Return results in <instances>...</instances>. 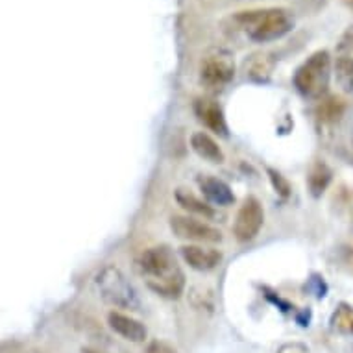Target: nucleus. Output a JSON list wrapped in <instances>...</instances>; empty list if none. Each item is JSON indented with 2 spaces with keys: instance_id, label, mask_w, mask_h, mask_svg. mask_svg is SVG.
<instances>
[{
  "instance_id": "obj_21",
  "label": "nucleus",
  "mask_w": 353,
  "mask_h": 353,
  "mask_svg": "<svg viewBox=\"0 0 353 353\" xmlns=\"http://www.w3.org/2000/svg\"><path fill=\"white\" fill-rule=\"evenodd\" d=\"M278 353H309V347L301 342H287L279 347Z\"/></svg>"
},
{
  "instance_id": "obj_2",
  "label": "nucleus",
  "mask_w": 353,
  "mask_h": 353,
  "mask_svg": "<svg viewBox=\"0 0 353 353\" xmlns=\"http://www.w3.org/2000/svg\"><path fill=\"white\" fill-rule=\"evenodd\" d=\"M235 21L246 30L250 39L255 43H270V41L281 39L294 26L290 13L283 8L239 12L235 15Z\"/></svg>"
},
{
  "instance_id": "obj_12",
  "label": "nucleus",
  "mask_w": 353,
  "mask_h": 353,
  "mask_svg": "<svg viewBox=\"0 0 353 353\" xmlns=\"http://www.w3.org/2000/svg\"><path fill=\"white\" fill-rule=\"evenodd\" d=\"M191 148L196 152L198 156L209 163H224V152L219 146V143L208 135L205 132H196L191 137Z\"/></svg>"
},
{
  "instance_id": "obj_9",
  "label": "nucleus",
  "mask_w": 353,
  "mask_h": 353,
  "mask_svg": "<svg viewBox=\"0 0 353 353\" xmlns=\"http://www.w3.org/2000/svg\"><path fill=\"white\" fill-rule=\"evenodd\" d=\"M180 252L187 265H189L192 270H198V272L214 270V268L219 267L220 261H222V254H220L219 250L203 248V246H198V244L181 246Z\"/></svg>"
},
{
  "instance_id": "obj_7",
  "label": "nucleus",
  "mask_w": 353,
  "mask_h": 353,
  "mask_svg": "<svg viewBox=\"0 0 353 353\" xmlns=\"http://www.w3.org/2000/svg\"><path fill=\"white\" fill-rule=\"evenodd\" d=\"M170 230L174 235L180 239H187L192 243H220L222 241V233L216 228L209 226L202 220L192 219V216H181L176 214L170 219Z\"/></svg>"
},
{
  "instance_id": "obj_3",
  "label": "nucleus",
  "mask_w": 353,
  "mask_h": 353,
  "mask_svg": "<svg viewBox=\"0 0 353 353\" xmlns=\"http://www.w3.org/2000/svg\"><path fill=\"white\" fill-rule=\"evenodd\" d=\"M94 285L99 289L100 296L104 298L110 305L117 309H128V311H139L141 298L137 290L130 279L124 276L121 268L115 265H108L97 274Z\"/></svg>"
},
{
  "instance_id": "obj_14",
  "label": "nucleus",
  "mask_w": 353,
  "mask_h": 353,
  "mask_svg": "<svg viewBox=\"0 0 353 353\" xmlns=\"http://www.w3.org/2000/svg\"><path fill=\"white\" fill-rule=\"evenodd\" d=\"M331 168L322 161L313 163V167L307 174V185H309V191L314 198H319L324 194V191L327 189V185L331 183Z\"/></svg>"
},
{
  "instance_id": "obj_10",
  "label": "nucleus",
  "mask_w": 353,
  "mask_h": 353,
  "mask_svg": "<svg viewBox=\"0 0 353 353\" xmlns=\"http://www.w3.org/2000/svg\"><path fill=\"white\" fill-rule=\"evenodd\" d=\"M108 324L117 335H121L122 339L130 342H145L148 336V331L139 320H135L130 314L121 313V311H111L108 314Z\"/></svg>"
},
{
  "instance_id": "obj_8",
  "label": "nucleus",
  "mask_w": 353,
  "mask_h": 353,
  "mask_svg": "<svg viewBox=\"0 0 353 353\" xmlns=\"http://www.w3.org/2000/svg\"><path fill=\"white\" fill-rule=\"evenodd\" d=\"M194 113H196L198 121L202 122L203 126L209 128L211 132L219 135L228 134V124L224 111L219 105V102L208 97H202L194 102Z\"/></svg>"
},
{
  "instance_id": "obj_23",
  "label": "nucleus",
  "mask_w": 353,
  "mask_h": 353,
  "mask_svg": "<svg viewBox=\"0 0 353 353\" xmlns=\"http://www.w3.org/2000/svg\"><path fill=\"white\" fill-rule=\"evenodd\" d=\"M344 2H346V4H347V6H350V8H353V0H344Z\"/></svg>"
},
{
  "instance_id": "obj_17",
  "label": "nucleus",
  "mask_w": 353,
  "mask_h": 353,
  "mask_svg": "<svg viewBox=\"0 0 353 353\" xmlns=\"http://www.w3.org/2000/svg\"><path fill=\"white\" fill-rule=\"evenodd\" d=\"M331 324H333L335 330L341 331V333L353 335V307L346 305V303H341L335 309L333 316H331Z\"/></svg>"
},
{
  "instance_id": "obj_19",
  "label": "nucleus",
  "mask_w": 353,
  "mask_h": 353,
  "mask_svg": "<svg viewBox=\"0 0 353 353\" xmlns=\"http://www.w3.org/2000/svg\"><path fill=\"white\" fill-rule=\"evenodd\" d=\"M268 176H270L272 187L276 189V192H278L279 196H281V198L289 196V194H290V183H289V181L285 180L281 174L276 172V170H272V168H268Z\"/></svg>"
},
{
  "instance_id": "obj_18",
  "label": "nucleus",
  "mask_w": 353,
  "mask_h": 353,
  "mask_svg": "<svg viewBox=\"0 0 353 353\" xmlns=\"http://www.w3.org/2000/svg\"><path fill=\"white\" fill-rule=\"evenodd\" d=\"M336 81L341 83L344 91H353V58L352 56H341L335 65Z\"/></svg>"
},
{
  "instance_id": "obj_5",
  "label": "nucleus",
  "mask_w": 353,
  "mask_h": 353,
  "mask_svg": "<svg viewBox=\"0 0 353 353\" xmlns=\"http://www.w3.org/2000/svg\"><path fill=\"white\" fill-rule=\"evenodd\" d=\"M263 222H265L263 205L255 196H248L237 211L233 222V235L237 237L239 243H250L259 235Z\"/></svg>"
},
{
  "instance_id": "obj_20",
  "label": "nucleus",
  "mask_w": 353,
  "mask_h": 353,
  "mask_svg": "<svg viewBox=\"0 0 353 353\" xmlns=\"http://www.w3.org/2000/svg\"><path fill=\"white\" fill-rule=\"evenodd\" d=\"M146 353H178V350L165 341H152L146 346Z\"/></svg>"
},
{
  "instance_id": "obj_11",
  "label": "nucleus",
  "mask_w": 353,
  "mask_h": 353,
  "mask_svg": "<svg viewBox=\"0 0 353 353\" xmlns=\"http://www.w3.org/2000/svg\"><path fill=\"white\" fill-rule=\"evenodd\" d=\"M198 187L209 202L214 203V205H222V208H228L235 202V196H233L232 187L228 185L226 181L219 180L214 176H209V174H202L198 176Z\"/></svg>"
},
{
  "instance_id": "obj_16",
  "label": "nucleus",
  "mask_w": 353,
  "mask_h": 353,
  "mask_svg": "<svg viewBox=\"0 0 353 353\" xmlns=\"http://www.w3.org/2000/svg\"><path fill=\"white\" fill-rule=\"evenodd\" d=\"M344 111H346V102L341 97L331 94V97L322 99V102L316 108V117H319V121L325 122V124H331V122L341 121Z\"/></svg>"
},
{
  "instance_id": "obj_13",
  "label": "nucleus",
  "mask_w": 353,
  "mask_h": 353,
  "mask_svg": "<svg viewBox=\"0 0 353 353\" xmlns=\"http://www.w3.org/2000/svg\"><path fill=\"white\" fill-rule=\"evenodd\" d=\"M274 65L276 59L272 58V54H254L246 61V74L255 81H267L272 76Z\"/></svg>"
},
{
  "instance_id": "obj_22",
  "label": "nucleus",
  "mask_w": 353,
  "mask_h": 353,
  "mask_svg": "<svg viewBox=\"0 0 353 353\" xmlns=\"http://www.w3.org/2000/svg\"><path fill=\"white\" fill-rule=\"evenodd\" d=\"M81 353H99V352H94V350H89V347H83V350H81Z\"/></svg>"
},
{
  "instance_id": "obj_1",
  "label": "nucleus",
  "mask_w": 353,
  "mask_h": 353,
  "mask_svg": "<svg viewBox=\"0 0 353 353\" xmlns=\"http://www.w3.org/2000/svg\"><path fill=\"white\" fill-rule=\"evenodd\" d=\"M137 270L148 278V289L156 294L168 300H178L183 294L185 274L181 272L176 255L167 244L145 250L137 259Z\"/></svg>"
},
{
  "instance_id": "obj_6",
  "label": "nucleus",
  "mask_w": 353,
  "mask_h": 353,
  "mask_svg": "<svg viewBox=\"0 0 353 353\" xmlns=\"http://www.w3.org/2000/svg\"><path fill=\"white\" fill-rule=\"evenodd\" d=\"M235 76V63L230 54L219 52L208 56L200 65V81L209 89H222Z\"/></svg>"
},
{
  "instance_id": "obj_4",
  "label": "nucleus",
  "mask_w": 353,
  "mask_h": 353,
  "mask_svg": "<svg viewBox=\"0 0 353 353\" xmlns=\"http://www.w3.org/2000/svg\"><path fill=\"white\" fill-rule=\"evenodd\" d=\"M331 76V56L327 50L311 54L294 72V87L307 99H320L327 91Z\"/></svg>"
},
{
  "instance_id": "obj_15",
  "label": "nucleus",
  "mask_w": 353,
  "mask_h": 353,
  "mask_svg": "<svg viewBox=\"0 0 353 353\" xmlns=\"http://www.w3.org/2000/svg\"><path fill=\"white\" fill-rule=\"evenodd\" d=\"M176 202L180 203L181 208L187 209L189 213H194L203 219H214L213 205H209L208 202H203L198 196H194L192 192L185 191V189H178L176 191Z\"/></svg>"
}]
</instances>
